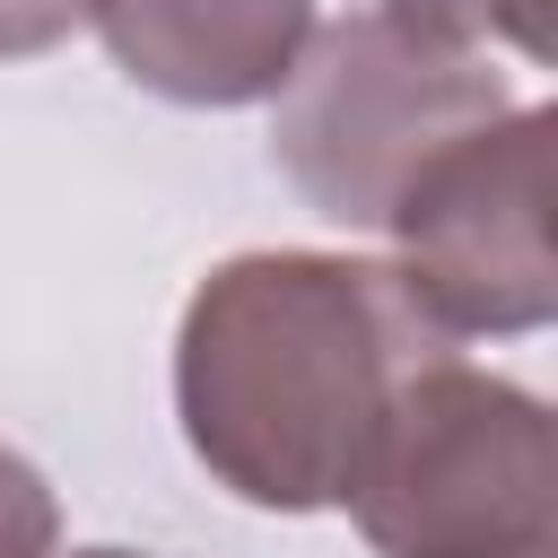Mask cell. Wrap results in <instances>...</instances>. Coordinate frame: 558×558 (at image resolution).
<instances>
[{"instance_id": "obj_7", "label": "cell", "mask_w": 558, "mask_h": 558, "mask_svg": "<svg viewBox=\"0 0 558 558\" xmlns=\"http://www.w3.org/2000/svg\"><path fill=\"white\" fill-rule=\"evenodd\" d=\"M0 558H61V497L17 445H0Z\"/></svg>"}, {"instance_id": "obj_2", "label": "cell", "mask_w": 558, "mask_h": 558, "mask_svg": "<svg viewBox=\"0 0 558 558\" xmlns=\"http://www.w3.org/2000/svg\"><path fill=\"white\" fill-rule=\"evenodd\" d=\"M375 558H558L549 401L453 357H427L375 418L349 488Z\"/></svg>"}, {"instance_id": "obj_4", "label": "cell", "mask_w": 558, "mask_h": 558, "mask_svg": "<svg viewBox=\"0 0 558 558\" xmlns=\"http://www.w3.org/2000/svg\"><path fill=\"white\" fill-rule=\"evenodd\" d=\"M549 105H514L427 157L392 201V279L445 340H514L558 314V253H549Z\"/></svg>"}, {"instance_id": "obj_3", "label": "cell", "mask_w": 558, "mask_h": 558, "mask_svg": "<svg viewBox=\"0 0 558 558\" xmlns=\"http://www.w3.org/2000/svg\"><path fill=\"white\" fill-rule=\"evenodd\" d=\"M497 113H514V96L480 52L436 44L384 9H357L305 35L270 113V157L314 218L384 227L410 174Z\"/></svg>"}, {"instance_id": "obj_6", "label": "cell", "mask_w": 558, "mask_h": 558, "mask_svg": "<svg viewBox=\"0 0 558 558\" xmlns=\"http://www.w3.org/2000/svg\"><path fill=\"white\" fill-rule=\"evenodd\" d=\"M384 17L436 35V44H514L523 61H549V0H384Z\"/></svg>"}, {"instance_id": "obj_9", "label": "cell", "mask_w": 558, "mask_h": 558, "mask_svg": "<svg viewBox=\"0 0 558 558\" xmlns=\"http://www.w3.org/2000/svg\"><path fill=\"white\" fill-rule=\"evenodd\" d=\"M70 558H140V549H70Z\"/></svg>"}, {"instance_id": "obj_5", "label": "cell", "mask_w": 558, "mask_h": 558, "mask_svg": "<svg viewBox=\"0 0 558 558\" xmlns=\"http://www.w3.org/2000/svg\"><path fill=\"white\" fill-rule=\"evenodd\" d=\"M113 70L166 105H262L288 87L314 0H87Z\"/></svg>"}, {"instance_id": "obj_1", "label": "cell", "mask_w": 558, "mask_h": 558, "mask_svg": "<svg viewBox=\"0 0 558 558\" xmlns=\"http://www.w3.org/2000/svg\"><path fill=\"white\" fill-rule=\"evenodd\" d=\"M453 340L418 314L392 262L366 253H227L174 323V418L192 462L262 506H340L384 401Z\"/></svg>"}, {"instance_id": "obj_8", "label": "cell", "mask_w": 558, "mask_h": 558, "mask_svg": "<svg viewBox=\"0 0 558 558\" xmlns=\"http://www.w3.org/2000/svg\"><path fill=\"white\" fill-rule=\"evenodd\" d=\"M78 17H87V0H0V61L52 52Z\"/></svg>"}]
</instances>
